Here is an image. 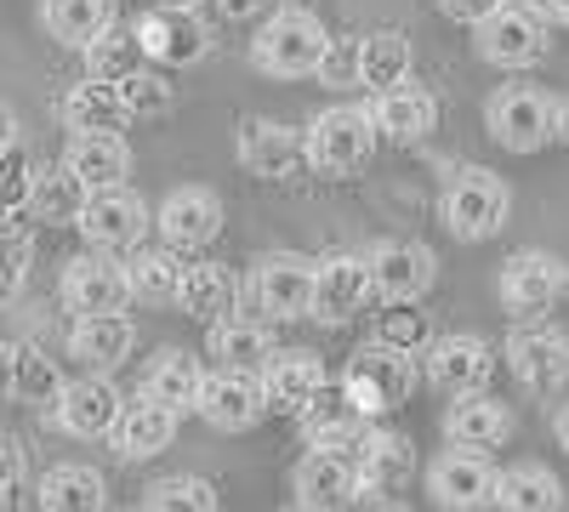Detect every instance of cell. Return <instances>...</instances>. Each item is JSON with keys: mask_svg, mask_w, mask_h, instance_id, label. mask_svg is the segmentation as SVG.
<instances>
[{"mask_svg": "<svg viewBox=\"0 0 569 512\" xmlns=\"http://www.w3.org/2000/svg\"><path fill=\"white\" fill-rule=\"evenodd\" d=\"M200 415H206L217 433H251L262 415H268L262 377H257V370H217V377H206Z\"/></svg>", "mask_w": 569, "mask_h": 512, "instance_id": "20", "label": "cell"}, {"mask_svg": "<svg viewBox=\"0 0 569 512\" xmlns=\"http://www.w3.org/2000/svg\"><path fill=\"white\" fill-rule=\"evenodd\" d=\"M496 506H501V512H563V484H558L547 468L525 461V468H507V473H501Z\"/></svg>", "mask_w": 569, "mask_h": 512, "instance_id": "38", "label": "cell"}, {"mask_svg": "<svg viewBox=\"0 0 569 512\" xmlns=\"http://www.w3.org/2000/svg\"><path fill=\"white\" fill-rule=\"evenodd\" d=\"M120 410H126L120 388L103 377V370H91V377H80V382L63 388V399H58L52 415H58V428L69 439H109L114 422H120Z\"/></svg>", "mask_w": 569, "mask_h": 512, "instance_id": "21", "label": "cell"}, {"mask_svg": "<svg viewBox=\"0 0 569 512\" xmlns=\"http://www.w3.org/2000/svg\"><path fill=\"white\" fill-rule=\"evenodd\" d=\"M433 279H439V257L427 245H416V240H382L370 251V285L388 308L393 302H421L427 291H433Z\"/></svg>", "mask_w": 569, "mask_h": 512, "instance_id": "16", "label": "cell"}, {"mask_svg": "<svg viewBox=\"0 0 569 512\" xmlns=\"http://www.w3.org/2000/svg\"><path fill=\"white\" fill-rule=\"evenodd\" d=\"M177 308L200 324H217L233 313V273L222 262H194L182 268V291H177Z\"/></svg>", "mask_w": 569, "mask_h": 512, "instance_id": "36", "label": "cell"}, {"mask_svg": "<svg viewBox=\"0 0 569 512\" xmlns=\"http://www.w3.org/2000/svg\"><path fill=\"white\" fill-rule=\"evenodd\" d=\"M233 149H240V165L251 177H262V182H297L302 171H313L308 165V137L291 131V126H279V120H268V114L246 120L240 137H233Z\"/></svg>", "mask_w": 569, "mask_h": 512, "instance_id": "9", "label": "cell"}, {"mask_svg": "<svg viewBox=\"0 0 569 512\" xmlns=\"http://www.w3.org/2000/svg\"><path fill=\"white\" fill-rule=\"evenodd\" d=\"M496 484H501V473L490 468V450L450 444L427 468V495L439 501V512H485V506H496Z\"/></svg>", "mask_w": 569, "mask_h": 512, "instance_id": "8", "label": "cell"}, {"mask_svg": "<svg viewBox=\"0 0 569 512\" xmlns=\"http://www.w3.org/2000/svg\"><path fill=\"white\" fill-rule=\"evenodd\" d=\"M496 291H501V308L512 324H541L558 308V297L569 291V268L547 251H512L501 262Z\"/></svg>", "mask_w": 569, "mask_h": 512, "instance_id": "6", "label": "cell"}, {"mask_svg": "<svg viewBox=\"0 0 569 512\" xmlns=\"http://www.w3.org/2000/svg\"><path fill=\"white\" fill-rule=\"evenodd\" d=\"M445 439L461 444V450H501V444L512 439V410H507V399H496V393H485V388L450 399V410H445Z\"/></svg>", "mask_w": 569, "mask_h": 512, "instance_id": "25", "label": "cell"}, {"mask_svg": "<svg viewBox=\"0 0 569 512\" xmlns=\"http://www.w3.org/2000/svg\"><path fill=\"white\" fill-rule=\"evenodd\" d=\"M439 211H445V228H450L456 240L479 245V240H496V234H501V222H507V211H512V189H507L490 165H461V171L450 177Z\"/></svg>", "mask_w": 569, "mask_h": 512, "instance_id": "3", "label": "cell"}, {"mask_svg": "<svg viewBox=\"0 0 569 512\" xmlns=\"http://www.w3.org/2000/svg\"><path fill=\"white\" fill-rule=\"evenodd\" d=\"M365 512H410V506H405V501H388V495H382V501H370Z\"/></svg>", "mask_w": 569, "mask_h": 512, "instance_id": "56", "label": "cell"}, {"mask_svg": "<svg viewBox=\"0 0 569 512\" xmlns=\"http://www.w3.org/2000/svg\"><path fill=\"white\" fill-rule=\"evenodd\" d=\"M297 512H313V506H297Z\"/></svg>", "mask_w": 569, "mask_h": 512, "instance_id": "59", "label": "cell"}, {"mask_svg": "<svg viewBox=\"0 0 569 512\" xmlns=\"http://www.w3.org/2000/svg\"><path fill=\"white\" fill-rule=\"evenodd\" d=\"M120 98H126L131 120H160V114H171L177 91H171L154 69H137V74H126V80H120Z\"/></svg>", "mask_w": 569, "mask_h": 512, "instance_id": "46", "label": "cell"}, {"mask_svg": "<svg viewBox=\"0 0 569 512\" xmlns=\"http://www.w3.org/2000/svg\"><path fill=\"white\" fill-rule=\"evenodd\" d=\"M558 103L541 86H501L485 103V126L507 154H541L547 143H558Z\"/></svg>", "mask_w": 569, "mask_h": 512, "instance_id": "5", "label": "cell"}, {"mask_svg": "<svg viewBox=\"0 0 569 512\" xmlns=\"http://www.w3.org/2000/svg\"><path fill=\"white\" fill-rule=\"evenodd\" d=\"M291 490H297V506H313V512H337L359 495V473H353V455H337V450H308L291 473Z\"/></svg>", "mask_w": 569, "mask_h": 512, "instance_id": "26", "label": "cell"}, {"mask_svg": "<svg viewBox=\"0 0 569 512\" xmlns=\"http://www.w3.org/2000/svg\"><path fill=\"white\" fill-rule=\"evenodd\" d=\"M273 353V337H268V324L262 319H240V313H228L211 324V359L222 370H262Z\"/></svg>", "mask_w": 569, "mask_h": 512, "instance_id": "35", "label": "cell"}, {"mask_svg": "<svg viewBox=\"0 0 569 512\" xmlns=\"http://www.w3.org/2000/svg\"><path fill=\"white\" fill-rule=\"evenodd\" d=\"M370 120H376V131L388 137V143H427V137L439 131V98L427 86H416V80H405V86H393V91H376V103H370Z\"/></svg>", "mask_w": 569, "mask_h": 512, "instance_id": "23", "label": "cell"}, {"mask_svg": "<svg viewBox=\"0 0 569 512\" xmlns=\"http://www.w3.org/2000/svg\"><path fill=\"white\" fill-rule=\"evenodd\" d=\"M0 512H29V501H23V490H18V484L0 490Z\"/></svg>", "mask_w": 569, "mask_h": 512, "instance_id": "54", "label": "cell"}, {"mask_svg": "<svg viewBox=\"0 0 569 512\" xmlns=\"http://www.w3.org/2000/svg\"><path fill=\"white\" fill-rule=\"evenodd\" d=\"M257 377H262L268 410H279V415H302V410L330 388L325 359H319L313 348H273V353H268V364L257 370Z\"/></svg>", "mask_w": 569, "mask_h": 512, "instance_id": "18", "label": "cell"}, {"mask_svg": "<svg viewBox=\"0 0 569 512\" xmlns=\"http://www.w3.org/2000/svg\"><path fill=\"white\" fill-rule=\"evenodd\" d=\"M142 512H217V490L194 473H171L160 484H149V501Z\"/></svg>", "mask_w": 569, "mask_h": 512, "instance_id": "42", "label": "cell"}, {"mask_svg": "<svg viewBox=\"0 0 569 512\" xmlns=\"http://www.w3.org/2000/svg\"><path fill=\"white\" fill-rule=\"evenodd\" d=\"M23 479V444L12 433H0V490Z\"/></svg>", "mask_w": 569, "mask_h": 512, "instance_id": "49", "label": "cell"}, {"mask_svg": "<svg viewBox=\"0 0 569 512\" xmlns=\"http://www.w3.org/2000/svg\"><path fill=\"white\" fill-rule=\"evenodd\" d=\"M558 137H563V143H569V103H563V114H558Z\"/></svg>", "mask_w": 569, "mask_h": 512, "instance_id": "57", "label": "cell"}, {"mask_svg": "<svg viewBox=\"0 0 569 512\" xmlns=\"http://www.w3.org/2000/svg\"><path fill=\"white\" fill-rule=\"evenodd\" d=\"M126 279H131V297L137 302H177V291H182V251H131V262H126Z\"/></svg>", "mask_w": 569, "mask_h": 512, "instance_id": "39", "label": "cell"}, {"mask_svg": "<svg viewBox=\"0 0 569 512\" xmlns=\"http://www.w3.org/2000/svg\"><path fill=\"white\" fill-rule=\"evenodd\" d=\"M126 120H131V109H126V98H120V86H109V80H80V86H69V98H63V126L74 131V137H91V131H126Z\"/></svg>", "mask_w": 569, "mask_h": 512, "instance_id": "33", "label": "cell"}, {"mask_svg": "<svg viewBox=\"0 0 569 512\" xmlns=\"http://www.w3.org/2000/svg\"><path fill=\"white\" fill-rule=\"evenodd\" d=\"M154 228L171 251L194 257V251L217 245V234H222V200L211 189H171L166 205L154 211Z\"/></svg>", "mask_w": 569, "mask_h": 512, "instance_id": "19", "label": "cell"}, {"mask_svg": "<svg viewBox=\"0 0 569 512\" xmlns=\"http://www.w3.org/2000/svg\"><path fill=\"white\" fill-rule=\"evenodd\" d=\"M18 399V348L0 342V404Z\"/></svg>", "mask_w": 569, "mask_h": 512, "instance_id": "50", "label": "cell"}, {"mask_svg": "<svg viewBox=\"0 0 569 512\" xmlns=\"http://www.w3.org/2000/svg\"><path fill=\"white\" fill-rule=\"evenodd\" d=\"M530 7H536L552 29H569V0H530Z\"/></svg>", "mask_w": 569, "mask_h": 512, "instance_id": "52", "label": "cell"}, {"mask_svg": "<svg viewBox=\"0 0 569 512\" xmlns=\"http://www.w3.org/2000/svg\"><path fill=\"white\" fill-rule=\"evenodd\" d=\"M63 377H58V364L46 359L34 342H18V399H29V404H40V410H58V399H63Z\"/></svg>", "mask_w": 569, "mask_h": 512, "instance_id": "41", "label": "cell"}, {"mask_svg": "<svg viewBox=\"0 0 569 512\" xmlns=\"http://www.w3.org/2000/svg\"><path fill=\"white\" fill-rule=\"evenodd\" d=\"M131 29L142 40V52H149V63H166V69H188L211 52V29L188 7H149Z\"/></svg>", "mask_w": 569, "mask_h": 512, "instance_id": "11", "label": "cell"}, {"mask_svg": "<svg viewBox=\"0 0 569 512\" xmlns=\"http://www.w3.org/2000/svg\"><path fill=\"white\" fill-rule=\"evenodd\" d=\"M405 80H410V40H405V29L359 34V86L365 91H393Z\"/></svg>", "mask_w": 569, "mask_h": 512, "instance_id": "34", "label": "cell"}, {"mask_svg": "<svg viewBox=\"0 0 569 512\" xmlns=\"http://www.w3.org/2000/svg\"><path fill=\"white\" fill-rule=\"evenodd\" d=\"M137 512H142V506H137Z\"/></svg>", "mask_w": 569, "mask_h": 512, "instance_id": "60", "label": "cell"}, {"mask_svg": "<svg viewBox=\"0 0 569 512\" xmlns=\"http://www.w3.org/2000/svg\"><path fill=\"white\" fill-rule=\"evenodd\" d=\"M552 428H558V444H563V450H569V404H563V410H558V422H552Z\"/></svg>", "mask_w": 569, "mask_h": 512, "instance_id": "55", "label": "cell"}, {"mask_svg": "<svg viewBox=\"0 0 569 512\" xmlns=\"http://www.w3.org/2000/svg\"><path fill=\"white\" fill-rule=\"evenodd\" d=\"M421 364H427V382H433L445 399L479 393V388H490V377H496V353H490V342H485V337H467V331H456V337H433V348L421 353Z\"/></svg>", "mask_w": 569, "mask_h": 512, "instance_id": "12", "label": "cell"}, {"mask_svg": "<svg viewBox=\"0 0 569 512\" xmlns=\"http://www.w3.org/2000/svg\"><path fill=\"white\" fill-rule=\"evenodd\" d=\"M370 297H376L370 257H353V251L319 257V273H313V319L319 324H348L353 313L370 308Z\"/></svg>", "mask_w": 569, "mask_h": 512, "instance_id": "17", "label": "cell"}, {"mask_svg": "<svg viewBox=\"0 0 569 512\" xmlns=\"http://www.w3.org/2000/svg\"><path fill=\"white\" fill-rule=\"evenodd\" d=\"M507 364L525 393L536 399H552L569 388V337L558 331H541V324H525V331L507 337Z\"/></svg>", "mask_w": 569, "mask_h": 512, "instance_id": "14", "label": "cell"}, {"mask_svg": "<svg viewBox=\"0 0 569 512\" xmlns=\"http://www.w3.org/2000/svg\"><path fill=\"white\" fill-rule=\"evenodd\" d=\"M416 302H393V313H382V324H376V342H388L399 353H427L433 348V319L427 313H410Z\"/></svg>", "mask_w": 569, "mask_h": 512, "instance_id": "45", "label": "cell"}, {"mask_svg": "<svg viewBox=\"0 0 569 512\" xmlns=\"http://www.w3.org/2000/svg\"><path fill=\"white\" fill-rule=\"evenodd\" d=\"M34 177H40V165H34V154H29L23 143H7V149H0V217L29 211Z\"/></svg>", "mask_w": 569, "mask_h": 512, "instance_id": "44", "label": "cell"}, {"mask_svg": "<svg viewBox=\"0 0 569 512\" xmlns=\"http://www.w3.org/2000/svg\"><path fill=\"white\" fill-rule=\"evenodd\" d=\"M273 7V0H217V12L228 18V23H246V18H262Z\"/></svg>", "mask_w": 569, "mask_h": 512, "instance_id": "51", "label": "cell"}, {"mask_svg": "<svg viewBox=\"0 0 569 512\" xmlns=\"http://www.w3.org/2000/svg\"><path fill=\"white\" fill-rule=\"evenodd\" d=\"M29 262H34V240L18 217H0V302H12L29 279Z\"/></svg>", "mask_w": 569, "mask_h": 512, "instance_id": "43", "label": "cell"}, {"mask_svg": "<svg viewBox=\"0 0 569 512\" xmlns=\"http://www.w3.org/2000/svg\"><path fill=\"white\" fill-rule=\"evenodd\" d=\"M319 80L325 86H359V40H330L319 58Z\"/></svg>", "mask_w": 569, "mask_h": 512, "instance_id": "47", "label": "cell"}, {"mask_svg": "<svg viewBox=\"0 0 569 512\" xmlns=\"http://www.w3.org/2000/svg\"><path fill=\"white\" fill-rule=\"evenodd\" d=\"M313 273L319 262L313 257H297V251H273L257 262V308L279 324L291 319H313Z\"/></svg>", "mask_w": 569, "mask_h": 512, "instance_id": "13", "label": "cell"}, {"mask_svg": "<svg viewBox=\"0 0 569 512\" xmlns=\"http://www.w3.org/2000/svg\"><path fill=\"white\" fill-rule=\"evenodd\" d=\"M325 46H330V34L308 7H279L251 40V63L268 80H308V74H319Z\"/></svg>", "mask_w": 569, "mask_h": 512, "instance_id": "1", "label": "cell"}, {"mask_svg": "<svg viewBox=\"0 0 569 512\" xmlns=\"http://www.w3.org/2000/svg\"><path fill=\"white\" fill-rule=\"evenodd\" d=\"M40 512H109V484L86 461H58L52 473H40Z\"/></svg>", "mask_w": 569, "mask_h": 512, "instance_id": "30", "label": "cell"}, {"mask_svg": "<svg viewBox=\"0 0 569 512\" xmlns=\"http://www.w3.org/2000/svg\"><path fill=\"white\" fill-rule=\"evenodd\" d=\"M200 393H206L200 359L182 353V348H160L154 364H149V377H142V399H154V404L188 415V410H200Z\"/></svg>", "mask_w": 569, "mask_h": 512, "instance_id": "29", "label": "cell"}, {"mask_svg": "<svg viewBox=\"0 0 569 512\" xmlns=\"http://www.w3.org/2000/svg\"><path fill=\"white\" fill-rule=\"evenodd\" d=\"M547 29H552V23L530 7V0H525V7H512V0H507V7L490 12L472 34H479V58H485L490 69L518 74V69H536V63L547 58Z\"/></svg>", "mask_w": 569, "mask_h": 512, "instance_id": "7", "label": "cell"}, {"mask_svg": "<svg viewBox=\"0 0 569 512\" xmlns=\"http://www.w3.org/2000/svg\"><path fill=\"white\" fill-rule=\"evenodd\" d=\"M131 302V279H126V262H114V251H98L91 245L86 257H74L63 268V308L74 319H91V313H126Z\"/></svg>", "mask_w": 569, "mask_h": 512, "instance_id": "10", "label": "cell"}, {"mask_svg": "<svg viewBox=\"0 0 569 512\" xmlns=\"http://www.w3.org/2000/svg\"><path fill=\"white\" fill-rule=\"evenodd\" d=\"M40 23L58 46L86 52L98 34L114 29V0H40Z\"/></svg>", "mask_w": 569, "mask_h": 512, "instance_id": "32", "label": "cell"}, {"mask_svg": "<svg viewBox=\"0 0 569 512\" xmlns=\"http://www.w3.org/2000/svg\"><path fill=\"white\" fill-rule=\"evenodd\" d=\"M507 0H439V12L450 18V23H461V29H479L490 12H501Z\"/></svg>", "mask_w": 569, "mask_h": 512, "instance_id": "48", "label": "cell"}, {"mask_svg": "<svg viewBox=\"0 0 569 512\" xmlns=\"http://www.w3.org/2000/svg\"><path fill=\"white\" fill-rule=\"evenodd\" d=\"M86 200H91V189H86V182H80L69 165H46V171L34 177L29 211H34V222H52V228H63V222H80Z\"/></svg>", "mask_w": 569, "mask_h": 512, "instance_id": "37", "label": "cell"}, {"mask_svg": "<svg viewBox=\"0 0 569 512\" xmlns=\"http://www.w3.org/2000/svg\"><path fill=\"white\" fill-rule=\"evenodd\" d=\"M114 455L120 461H149V455H160V450H171V439H177V410H166V404H154V399H131L126 410H120V422H114Z\"/></svg>", "mask_w": 569, "mask_h": 512, "instance_id": "27", "label": "cell"}, {"mask_svg": "<svg viewBox=\"0 0 569 512\" xmlns=\"http://www.w3.org/2000/svg\"><path fill=\"white\" fill-rule=\"evenodd\" d=\"M353 473H359V495H399L416 479V444L405 433L388 428H370L365 444L353 450Z\"/></svg>", "mask_w": 569, "mask_h": 512, "instance_id": "22", "label": "cell"}, {"mask_svg": "<svg viewBox=\"0 0 569 512\" xmlns=\"http://www.w3.org/2000/svg\"><path fill=\"white\" fill-rule=\"evenodd\" d=\"M142 58H149V52H142L137 29H120V23H114L109 34H98V40L86 46V74H91V80L120 86L126 74H137V69H142Z\"/></svg>", "mask_w": 569, "mask_h": 512, "instance_id": "40", "label": "cell"}, {"mask_svg": "<svg viewBox=\"0 0 569 512\" xmlns=\"http://www.w3.org/2000/svg\"><path fill=\"white\" fill-rule=\"evenodd\" d=\"M308 165L319 177H359L376 154V120L370 109H353V103H337V109H319L308 120Z\"/></svg>", "mask_w": 569, "mask_h": 512, "instance_id": "2", "label": "cell"}, {"mask_svg": "<svg viewBox=\"0 0 569 512\" xmlns=\"http://www.w3.org/2000/svg\"><path fill=\"white\" fill-rule=\"evenodd\" d=\"M63 165L86 182V189H120L126 171H131V149L120 131H91V137H74Z\"/></svg>", "mask_w": 569, "mask_h": 512, "instance_id": "31", "label": "cell"}, {"mask_svg": "<svg viewBox=\"0 0 569 512\" xmlns=\"http://www.w3.org/2000/svg\"><path fill=\"white\" fill-rule=\"evenodd\" d=\"M74 228L98 251H137L142 234H149V205H142L126 182H120V189H91V200H86Z\"/></svg>", "mask_w": 569, "mask_h": 512, "instance_id": "15", "label": "cell"}, {"mask_svg": "<svg viewBox=\"0 0 569 512\" xmlns=\"http://www.w3.org/2000/svg\"><path fill=\"white\" fill-rule=\"evenodd\" d=\"M342 393L359 404V415H393L416 393V353H399L388 342H365L348 370H342Z\"/></svg>", "mask_w": 569, "mask_h": 512, "instance_id": "4", "label": "cell"}, {"mask_svg": "<svg viewBox=\"0 0 569 512\" xmlns=\"http://www.w3.org/2000/svg\"><path fill=\"white\" fill-rule=\"evenodd\" d=\"M154 7H188V12H194V7H200V0H154Z\"/></svg>", "mask_w": 569, "mask_h": 512, "instance_id": "58", "label": "cell"}, {"mask_svg": "<svg viewBox=\"0 0 569 512\" xmlns=\"http://www.w3.org/2000/svg\"><path fill=\"white\" fill-rule=\"evenodd\" d=\"M302 439H308V450H337V455H353L359 444H365V433H370V415H359V404L342 393V388H325L302 415Z\"/></svg>", "mask_w": 569, "mask_h": 512, "instance_id": "24", "label": "cell"}, {"mask_svg": "<svg viewBox=\"0 0 569 512\" xmlns=\"http://www.w3.org/2000/svg\"><path fill=\"white\" fill-rule=\"evenodd\" d=\"M7 143H18V114H12L7 98H0V149H7Z\"/></svg>", "mask_w": 569, "mask_h": 512, "instance_id": "53", "label": "cell"}, {"mask_svg": "<svg viewBox=\"0 0 569 512\" xmlns=\"http://www.w3.org/2000/svg\"><path fill=\"white\" fill-rule=\"evenodd\" d=\"M137 348V331H131V319L126 313H91V319H74V331H69V353L86 364V370H120Z\"/></svg>", "mask_w": 569, "mask_h": 512, "instance_id": "28", "label": "cell"}]
</instances>
